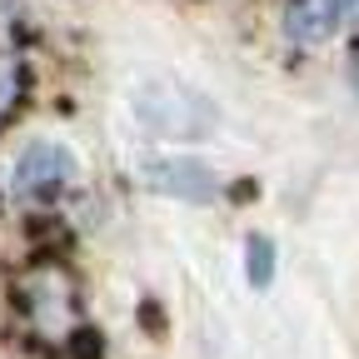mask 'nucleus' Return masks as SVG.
Segmentation results:
<instances>
[{
  "label": "nucleus",
  "instance_id": "nucleus-7",
  "mask_svg": "<svg viewBox=\"0 0 359 359\" xmlns=\"http://www.w3.org/2000/svg\"><path fill=\"white\" fill-rule=\"evenodd\" d=\"M20 100H25V65L15 55H0V120H11Z\"/></svg>",
  "mask_w": 359,
  "mask_h": 359
},
{
  "label": "nucleus",
  "instance_id": "nucleus-8",
  "mask_svg": "<svg viewBox=\"0 0 359 359\" xmlns=\"http://www.w3.org/2000/svg\"><path fill=\"white\" fill-rule=\"evenodd\" d=\"M354 95H359V60H354Z\"/></svg>",
  "mask_w": 359,
  "mask_h": 359
},
{
  "label": "nucleus",
  "instance_id": "nucleus-1",
  "mask_svg": "<svg viewBox=\"0 0 359 359\" xmlns=\"http://www.w3.org/2000/svg\"><path fill=\"white\" fill-rule=\"evenodd\" d=\"M130 105H135V120L150 135H160V140H200V135L215 130V105L185 85H170V80L135 90Z\"/></svg>",
  "mask_w": 359,
  "mask_h": 359
},
{
  "label": "nucleus",
  "instance_id": "nucleus-6",
  "mask_svg": "<svg viewBox=\"0 0 359 359\" xmlns=\"http://www.w3.org/2000/svg\"><path fill=\"white\" fill-rule=\"evenodd\" d=\"M245 280L255 290H264L269 280H275V240L269 235H250V245H245Z\"/></svg>",
  "mask_w": 359,
  "mask_h": 359
},
{
  "label": "nucleus",
  "instance_id": "nucleus-2",
  "mask_svg": "<svg viewBox=\"0 0 359 359\" xmlns=\"http://www.w3.org/2000/svg\"><path fill=\"white\" fill-rule=\"evenodd\" d=\"M20 309H25V320L45 334V339H65L75 330V285L65 269H35V275H25L20 285Z\"/></svg>",
  "mask_w": 359,
  "mask_h": 359
},
{
  "label": "nucleus",
  "instance_id": "nucleus-4",
  "mask_svg": "<svg viewBox=\"0 0 359 359\" xmlns=\"http://www.w3.org/2000/svg\"><path fill=\"white\" fill-rule=\"evenodd\" d=\"M145 185L155 195H170V200H185V205H210L215 190H219V180L205 160H190V155H180V160H145Z\"/></svg>",
  "mask_w": 359,
  "mask_h": 359
},
{
  "label": "nucleus",
  "instance_id": "nucleus-3",
  "mask_svg": "<svg viewBox=\"0 0 359 359\" xmlns=\"http://www.w3.org/2000/svg\"><path fill=\"white\" fill-rule=\"evenodd\" d=\"M70 175H75V160H70L65 145H55V140H30V145L20 150L11 180H15L20 195H30V200H50V195H60V190L70 185Z\"/></svg>",
  "mask_w": 359,
  "mask_h": 359
},
{
  "label": "nucleus",
  "instance_id": "nucleus-5",
  "mask_svg": "<svg viewBox=\"0 0 359 359\" xmlns=\"http://www.w3.org/2000/svg\"><path fill=\"white\" fill-rule=\"evenodd\" d=\"M344 0H290L285 6V35L294 45H325L344 25Z\"/></svg>",
  "mask_w": 359,
  "mask_h": 359
}]
</instances>
